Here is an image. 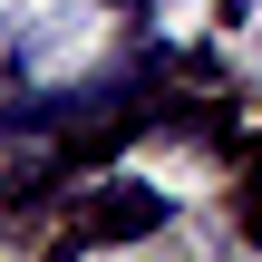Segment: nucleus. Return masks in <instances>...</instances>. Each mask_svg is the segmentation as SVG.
<instances>
[{
	"label": "nucleus",
	"instance_id": "obj_1",
	"mask_svg": "<svg viewBox=\"0 0 262 262\" xmlns=\"http://www.w3.org/2000/svg\"><path fill=\"white\" fill-rule=\"evenodd\" d=\"M165 224V194H146V185H107L97 194V233L107 243H136V233H156Z\"/></svg>",
	"mask_w": 262,
	"mask_h": 262
},
{
	"label": "nucleus",
	"instance_id": "obj_2",
	"mask_svg": "<svg viewBox=\"0 0 262 262\" xmlns=\"http://www.w3.org/2000/svg\"><path fill=\"white\" fill-rule=\"evenodd\" d=\"M243 233H262V185H243Z\"/></svg>",
	"mask_w": 262,
	"mask_h": 262
}]
</instances>
